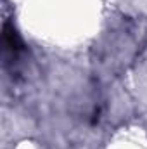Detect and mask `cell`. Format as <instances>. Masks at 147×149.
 Here are the masks:
<instances>
[{
	"instance_id": "cell-1",
	"label": "cell",
	"mask_w": 147,
	"mask_h": 149,
	"mask_svg": "<svg viewBox=\"0 0 147 149\" xmlns=\"http://www.w3.org/2000/svg\"><path fill=\"white\" fill-rule=\"evenodd\" d=\"M3 47L7 52H10L12 57H17L23 50H24V43L19 37V33L16 31V28L10 23L3 24Z\"/></svg>"
}]
</instances>
